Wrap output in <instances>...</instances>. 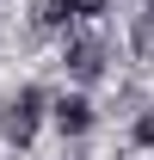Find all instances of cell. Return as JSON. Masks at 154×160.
<instances>
[{
	"mask_svg": "<svg viewBox=\"0 0 154 160\" xmlns=\"http://www.w3.org/2000/svg\"><path fill=\"white\" fill-rule=\"evenodd\" d=\"M43 86H19L13 99L0 105V136L13 142V148H31V136H37V123H43Z\"/></svg>",
	"mask_w": 154,
	"mask_h": 160,
	"instance_id": "cell-1",
	"label": "cell"
},
{
	"mask_svg": "<svg viewBox=\"0 0 154 160\" xmlns=\"http://www.w3.org/2000/svg\"><path fill=\"white\" fill-rule=\"evenodd\" d=\"M62 68H68L74 80H99V74H105V43H99V37H68Z\"/></svg>",
	"mask_w": 154,
	"mask_h": 160,
	"instance_id": "cell-2",
	"label": "cell"
},
{
	"mask_svg": "<svg viewBox=\"0 0 154 160\" xmlns=\"http://www.w3.org/2000/svg\"><path fill=\"white\" fill-rule=\"evenodd\" d=\"M56 129H62V136H86V129H93V105L80 99V92L56 99Z\"/></svg>",
	"mask_w": 154,
	"mask_h": 160,
	"instance_id": "cell-3",
	"label": "cell"
},
{
	"mask_svg": "<svg viewBox=\"0 0 154 160\" xmlns=\"http://www.w3.org/2000/svg\"><path fill=\"white\" fill-rule=\"evenodd\" d=\"M68 19H74V0H37V25H49V31H62Z\"/></svg>",
	"mask_w": 154,
	"mask_h": 160,
	"instance_id": "cell-4",
	"label": "cell"
},
{
	"mask_svg": "<svg viewBox=\"0 0 154 160\" xmlns=\"http://www.w3.org/2000/svg\"><path fill=\"white\" fill-rule=\"evenodd\" d=\"M136 49H142V56H154V6L136 19Z\"/></svg>",
	"mask_w": 154,
	"mask_h": 160,
	"instance_id": "cell-5",
	"label": "cell"
},
{
	"mask_svg": "<svg viewBox=\"0 0 154 160\" xmlns=\"http://www.w3.org/2000/svg\"><path fill=\"white\" fill-rule=\"evenodd\" d=\"M136 142H142V148H154V111H142V117H136Z\"/></svg>",
	"mask_w": 154,
	"mask_h": 160,
	"instance_id": "cell-6",
	"label": "cell"
},
{
	"mask_svg": "<svg viewBox=\"0 0 154 160\" xmlns=\"http://www.w3.org/2000/svg\"><path fill=\"white\" fill-rule=\"evenodd\" d=\"M93 12H105V0H74V19H93Z\"/></svg>",
	"mask_w": 154,
	"mask_h": 160,
	"instance_id": "cell-7",
	"label": "cell"
}]
</instances>
